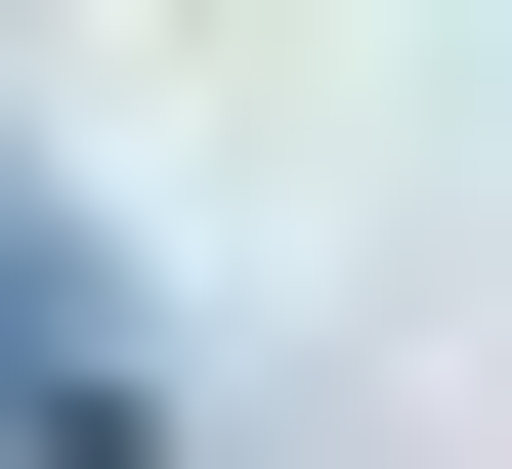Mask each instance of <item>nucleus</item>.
<instances>
[{
    "mask_svg": "<svg viewBox=\"0 0 512 469\" xmlns=\"http://www.w3.org/2000/svg\"><path fill=\"white\" fill-rule=\"evenodd\" d=\"M171 384H128V299H86V214H0V469H128Z\"/></svg>",
    "mask_w": 512,
    "mask_h": 469,
    "instance_id": "1",
    "label": "nucleus"
}]
</instances>
